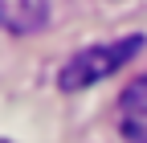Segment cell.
Here are the masks:
<instances>
[{"mask_svg": "<svg viewBox=\"0 0 147 143\" xmlns=\"http://www.w3.org/2000/svg\"><path fill=\"white\" fill-rule=\"evenodd\" d=\"M143 49V37H123V41H106V45H90L82 53H74V57L61 65L57 74V86L61 90H86V86H94L102 78H110L119 65H127Z\"/></svg>", "mask_w": 147, "mask_h": 143, "instance_id": "obj_1", "label": "cell"}, {"mask_svg": "<svg viewBox=\"0 0 147 143\" xmlns=\"http://www.w3.org/2000/svg\"><path fill=\"white\" fill-rule=\"evenodd\" d=\"M119 131L131 143H147V74L135 78L119 98Z\"/></svg>", "mask_w": 147, "mask_h": 143, "instance_id": "obj_2", "label": "cell"}, {"mask_svg": "<svg viewBox=\"0 0 147 143\" xmlns=\"http://www.w3.org/2000/svg\"><path fill=\"white\" fill-rule=\"evenodd\" d=\"M45 21H49V0H0V29L16 37L45 29Z\"/></svg>", "mask_w": 147, "mask_h": 143, "instance_id": "obj_3", "label": "cell"}]
</instances>
